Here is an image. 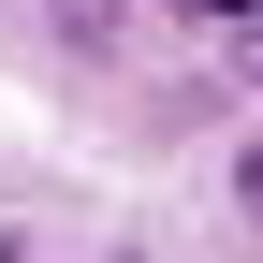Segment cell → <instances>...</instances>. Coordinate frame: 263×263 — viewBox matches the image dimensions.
Returning <instances> with one entry per match:
<instances>
[{
    "label": "cell",
    "instance_id": "cell-2",
    "mask_svg": "<svg viewBox=\"0 0 263 263\" xmlns=\"http://www.w3.org/2000/svg\"><path fill=\"white\" fill-rule=\"evenodd\" d=\"M234 219H249V234H263V146L234 161Z\"/></svg>",
    "mask_w": 263,
    "mask_h": 263
},
{
    "label": "cell",
    "instance_id": "cell-1",
    "mask_svg": "<svg viewBox=\"0 0 263 263\" xmlns=\"http://www.w3.org/2000/svg\"><path fill=\"white\" fill-rule=\"evenodd\" d=\"M44 15H59V44H73V59H103V44H117V15H132V0H44Z\"/></svg>",
    "mask_w": 263,
    "mask_h": 263
},
{
    "label": "cell",
    "instance_id": "cell-3",
    "mask_svg": "<svg viewBox=\"0 0 263 263\" xmlns=\"http://www.w3.org/2000/svg\"><path fill=\"white\" fill-rule=\"evenodd\" d=\"M0 263H29V234H0Z\"/></svg>",
    "mask_w": 263,
    "mask_h": 263
}]
</instances>
